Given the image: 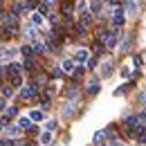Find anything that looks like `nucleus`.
Listing matches in <instances>:
<instances>
[{
    "label": "nucleus",
    "mask_w": 146,
    "mask_h": 146,
    "mask_svg": "<svg viewBox=\"0 0 146 146\" xmlns=\"http://www.w3.org/2000/svg\"><path fill=\"white\" fill-rule=\"evenodd\" d=\"M99 36H101V40L106 43V47H115V45H117V38H119V34H117V32H101Z\"/></svg>",
    "instance_id": "nucleus-1"
},
{
    "label": "nucleus",
    "mask_w": 146,
    "mask_h": 146,
    "mask_svg": "<svg viewBox=\"0 0 146 146\" xmlns=\"http://www.w3.org/2000/svg\"><path fill=\"white\" fill-rule=\"evenodd\" d=\"M124 20H126V9H124V7H117L115 14H112V25H115V27H121Z\"/></svg>",
    "instance_id": "nucleus-2"
},
{
    "label": "nucleus",
    "mask_w": 146,
    "mask_h": 146,
    "mask_svg": "<svg viewBox=\"0 0 146 146\" xmlns=\"http://www.w3.org/2000/svg\"><path fill=\"white\" fill-rule=\"evenodd\" d=\"M18 50H14V47H7V45H2L0 47V61H11L14 56H16Z\"/></svg>",
    "instance_id": "nucleus-3"
},
{
    "label": "nucleus",
    "mask_w": 146,
    "mask_h": 146,
    "mask_svg": "<svg viewBox=\"0 0 146 146\" xmlns=\"http://www.w3.org/2000/svg\"><path fill=\"white\" fill-rule=\"evenodd\" d=\"M27 72H32V74H36L38 72V61H34V56H29V58H25V65H23Z\"/></svg>",
    "instance_id": "nucleus-4"
},
{
    "label": "nucleus",
    "mask_w": 146,
    "mask_h": 146,
    "mask_svg": "<svg viewBox=\"0 0 146 146\" xmlns=\"http://www.w3.org/2000/svg\"><path fill=\"white\" fill-rule=\"evenodd\" d=\"M36 94H38V90L34 88V86H27L25 90L20 92V97H23L25 101H29V99H36Z\"/></svg>",
    "instance_id": "nucleus-5"
},
{
    "label": "nucleus",
    "mask_w": 146,
    "mask_h": 146,
    "mask_svg": "<svg viewBox=\"0 0 146 146\" xmlns=\"http://www.w3.org/2000/svg\"><path fill=\"white\" fill-rule=\"evenodd\" d=\"M139 11V5H137V0H126V14L128 16H135Z\"/></svg>",
    "instance_id": "nucleus-6"
},
{
    "label": "nucleus",
    "mask_w": 146,
    "mask_h": 146,
    "mask_svg": "<svg viewBox=\"0 0 146 146\" xmlns=\"http://www.w3.org/2000/svg\"><path fill=\"white\" fill-rule=\"evenodd\" d=\"M7 135H9L11 139H16V137H20V135H23V128H20L18 124H14V126L7 128Z\"/></svg>",
    "instance_id": "nucleus-7"
},
{
    "label": "nucleus",
    "mask_w": 146,
    "mask_h": 146,
    "mask_svg": "<svg viewBox=\"0 0 146 146\" xmlns=\"http://www.w3.org/2000/svg\"><path fill=\"white\" fill-rule=\"evenodd\" d=\"M74 112H76V101H68L63 108V117H72Z\"/></svg>",
    "instance_id": "nucleus-8"
},
{
    "label": "nucleus",
    "mask_w": 146,
    "mask_h": 146,
    "mask_svg": "<svg viewBox=\"0 0 146 146\" xmlns=\"http://www.w3.org/2000/svg\"><path fill=\"white\" fill-rule=\"evenodd\" d=\"M25 36H27L29 43H36V40H38V29L34 27V25H32V27H27V34H25Z\"/></svg>",
    "instance_id": "nucleus-9"
},
{
    "label": "nucleus",
    "mask_w": 146,
    "mask_h": 146,
    "mask_svg": "<svg viewBox=\"0 0 146 146\" xmlns=\"http://www.w3.org/2000/svg\"><path fill=\"white\" fill-rule=\"evenodd\" d=\"M88 56H90V52H88V50H79V52H76V56H74V61L83 65V63L88 61Z\"/></svg>",
    "instance_id": "nucleus-10"
},
{
    "label": "nucleus",
    "mask_w": 146,
    "mask_h": 146,
    "mask_svg": "<svg viewBox=\"0 0 146 146\" xmlns=\"http://www.w3.org/2000/svg\"><path fill=\"white\" fill-rule=\"evenodd\" d=\"M126 126L130 128V130H135L137 126H142V124H139V117H137V115H133V117H128V119H126Z\"/></svg>",
    "instance_id": "nucleus-11"
},
{
    "label": "nucleus",
    "mask_w": 146,
    "mask_h": 146,
    "mask_svg": "<svg viewBox=\"0 0 146 146\" xmlns=\"http://www.w3.org/2000/svg\"><path fill=\"white\" fill-rule=\"evenodd\" d=\"M38 142H40L43 146L52 144V133H50V130H45V133H40V137H38Z\"/></svg>",
    "instance_id": "nucleus-12"
},
{
    "label": "nucleus",
    "mask_w": 146,
    "mask_h": 146,
    "mask_svg": "<svg viewBox=\"0 0 146 146\" xmlns=\"http://www.w3.org/2000/svg\"><path fill=\"white\" fill-rule=\"evenodd\" d=\"M74 68H76V65H74V61H72V58H68V61H63V68H61V70H63L65 74H72Z\"/></svg>",
    "instance_id": "nucleus-13"
},
{
    "label": "nucleus",
    "mask_w": 146,
    "mask_h": 146,
    "mask_svg": "<svg viewBox=\"0 0 146 146\" xmlns=\"http://www.w3.org/2000/svg\"><path fill=\"white\" fill-rule=\"evenodd\" d=\"M7 72H9V74H20V72H23V65H20V63H9Z\"/></svg>",
    "instance_id": "nucleus-14"
},
{
    "label": "nucleus",
    "mask_w": 146,
    "mask_h": 146,
    "mask_svg": "<svg viewBox=\"0 0 146 146\" xmlns=\"http://www.w3.org/2000/svg\"><path fill=\"white\" fill-rule=\"evenodd\" d=\"M18 126L25 130V128H32L34 124H32V119H29V117H20V119H18Z\"/></svg>",
    "instance_id": "nucleus-15"
},
{
    "label": "nucleus",
    "mask_w": 146,
    "mask_h": 146,
    "mask_svg": "<svg viewBox=\"0 0 146 146\" xmlns=\"http://www.w3.org/2000/svg\"><path fill=\"white\" fill-rule=\"evenodd\" d=\"M104 139H106V133L104 130H99V133H94V137H92V142L99 146V144H104Z\"/></svg>",
    "instance_id": "nucleus-16"
},
{
    "label": "nucleus",
    "mask_w": 146,
    "mask_h": 146,
    "mask_svg": "<svg viewBox=\"0 0 146 146\" xmlns=\"http://www.w3.org/2000/svg\"><path fill=\"white\" fill-rule=\"evenodd\" d=\"M86 9H88V0H79V2H76V14L81 16Z\"/></svg>",
    "instance_id": "nucleus-17"
},
{
    "label": "nucleus",
    "mask_w": 146,
    "mask_h": 146,
    "mask_svg": "<svg viewBox=\"0 0 146 146\" xmlns=\"http://www.w3.org/2000/svg\"><path fill=\"white\" fill-rule=\"evenodd\" d=\"M14 88H18V86H23V76L20 74H11V81H9Z\"/></svg>",
    "instance_id": "nucleus-18"
},
{
    "label": "nucleus",
    "mask_w": 146,
    "mask_h": 146,
    "mask_svg": "<svg viewBox=\"0 0 146 146\" xmlns=\"http://www.w3.org/2000/svg\"><path fill=\"white\" fill-rule=\"evenodd\" d=\"M32 23H34V27H38V25H43V14H32Z\"/></svg>",
    "instance_id": "nucleus-19"
},
{
    "label": "nucleus",
    "mask_w": 146,
    "mask_h": 146,
    "mask_svg": "<svg viewBox=\"0 0 146 146\" xmlns=\"http://www.w3.org/2000/svg\"><path fill=\"white\" fill-rule=\"evenodd\" d=\"M25 11H27V7H25V2H18V5L14 7V14H16V16H20V14H25Z\"/></svg>",
    "instance_id": "nucleus-20"
},
{
    "label": "nucleus",
    "mask_w": 146,
    "mask_h": 146,
    "mask_svg": "<svg viewBox=\"0 0 146 146\" xmlns=\"http://www.w3.org/2000/svg\"><path fill=\"white\" fill-rule=\"evenodd\" d=\"M88 92H90V94H97V92H99V81H92L90 86H88Z\"/></svg>",
    "instance_id": "nucleus-21"
},
{
    "label": "nucleus",
    "mask_w": 146,
    "mask_h": 146,
    "mask_svg": "<svg viewBox=\"0 0 146 146\" xmlns=\"http://www.w3.org/2000/svg\"><path fill=\"white\" fill-rule=\"evenodd\" d=\"M23 54H25V58L34 56V47H32V45H25V47H23Z\"/></svg>",
    "instance_id": "nucleus-22"
},
{
    "label": "nucleus",
    "mask_w": 146,
    "mask_h": 146,
    "mask_svg": "<svg viewBox=\"0 0 146 146\" xmlns=\"http://www.w3.org/2000/svg\"><path fill=\"white\" fill-rule=\"evenodd\" d=\"M104 76H110V74H112V63H104Z\"/></svg>",
    "instance_id": "nucleus-23"
},
{
    "label": "nucleus",
    "mask_w": 146,
    "mask_h": 146,
    "mask_svg": "<svg viewBox=\"0 0 146 146\" xmlns=\"http://www.w3.org/2000/svg\"><path fill=\"white\" fill-rule=\"evenodd\" d=\"M5 97H14V86H11V83L5 86Z\"/></svg>",
    "instance_id": "nucleus-24"
},
{
    "label": "nucleus",
    "mask_w": 146,
    "mask_h": 146,
    "mask_svg": "<svg viewBox=\"0 0 146 146\" xmlns=\"http://www.w3.org/2000/svg\"><path fill=\"white\" fill-rule=\"evenodd\" d=\"M29 119H34V121H40V119H43V112H38V110H34V112L29 115Z\"/></svg>",
    "instance_id": "nucleus-25"
},
{
    "label": "nucleus",
    "mask_w": 146,
    "mask_h": 146,
    "mask_svg": "<svg viewBox=\"0 0 146 146\" xmlns=\"http://www.w3.org/2000/svg\"><path fill=\"white\" fill-rule=\"evenodd\" d=\"M0 146H18V139H5L0 142Z\"/></svg>",
    "instance_id": "nucleus-26"
},
{
    "label": "nucleus",
    "mask_w": 146,
    "mask_h": 146,
    "mask_svg": "<svg viewBox=\"0 0 146 146\" xmlns=\"http://www.w3.org/2000/svg\"><path fill=\"white\" fill-rule=\"evenodd\" d=\"M25 7H27V9H36L38 2H36V0H25Z\"/></svg>",
    "instance_id": "nucleus-27"
},
{
    "label": "nucleus",
    "mask_w": 146,
    "mask_h": 146,
    "mask_svg": "<svg viewBox=\"0 0 146 146\" xmlns=\"http://www.w3.org/2000/svg\"><path fill=\"white\" fill-rule=\"evenodd\" d=\"M47 130H50V133H54V130H56V121H54V119L47 121Z\"/></svg>",
    "instance_id": "nucleus-28"
},
{
    "label": "nucleus",
    "mask_w": 146,
    "mask_h": 146,
    "mask_svg": "<svg viewBox=\"0 0 146 146\" xmlns=\"http://www.w3.org/2000/svg\"><path fill=\"white\" fill-rule=\"evenodd\" d=\"M130 74H133V72H130V68H124V70H121V76H124V79H128Z\"/></svg>",
    "instance_id": "nucleus-29"
},
{
    "label": "nucleus",
    "mask_w": 146,
    "mask_h": 146,
    "mask_svg": "<svg viewBox=\"0 0 146 146\" xmlns=\"http://www.w3.org/2000/svg\"><path fill=\"white\" fill-rule=\"evenodd\" d=\"M142 61H144V58H142V56H135V58H133V63H135V65H137V68H139V65H142Z\"/></svg>",
    "instance_id": "nucleus-30"
},
{
    "label": "nucleus",
    "mask_w": 146,
    "mask_h": 146,
    "mask_svg": "<svg viewBox=\"0 0 146 146\" xmlns=\"http://www.w3.org/2000/svg\"><path fill=\"white\" fill-rule=\"evenodd\" d=\"M110 146H124V144H121V142H119V139H117V137H115V139H112V142H110Z\"/></svg>",
    "instance_id": "nucleus-31"
},
{
    "label": "nucleus",
    "mask_w": 146,
    "mask_h": 146,
    "mask_svg": "<svg viewBox=\"0 0 146 146\" xmlns=\"http://www.w3.org/2000/svg\"><path fill=\"white\" fill-rule=\"evenodd\" d=\"M5 106H7V104H5V99H2V97H0V112H2V110H5Z\"/></svg>",
    "instance_id": "nucleus-32"
},
{
    "label": "nucleus",
    "mask_w": 146,
    "mask_h": 146,
    "mask_svg": "<svg viewBox=\"0 0 146 146\" xmlns=\"http://www.w3.org/2000/svg\"><path fill=\"white\" fill-rule=\"evenodd\" d=\"M139 101H142V104H146V92H144V94H139Z\"/></svg>",
    "instance_id": "nucleus-33"
},
{
    "label": "nucleus",
    "mask_w": 146,
    "mask_h": 146,
    "mask_svg": "<svg viewBox=\"0 0 146 146\" xmlns=\"http://www.w3.org/2000/svg\"><path fill=\"white\" fill-rule=\"evenodd\" d=\"M45 5H56V0H45Z\"/></svg>",
    "instance_id": "nucleus-34"
},
{
    "label": "nucleus",
    "mask_w": 146,
    "mask_h": 146,
    "mask_svg": "<svg viewBox=\"0 0 146 146\" xmlns=\"http://www.w3.org/2000/svg\"><path fill=\"white\" fill-rule=\"evenodd\" d=\"M110 5H119V0H108Z\"/></svg>",
    "instance_id": "nucleus-35"
},
{
    "label": "nucleus",
    "mask_w": 146,
    "mask_h": 146,
    "mask_svg": "<svg viewBox=\"0 0 146 146\" xmlns=\"http://www.w3.org/2000/svg\"><path fill=\"white\" fill-rule=\"evenodd\" d=\"M0 11H2V0H0Z\"/></svg>",
    "instance_id": "nucleus-36"
}]
</instances>
